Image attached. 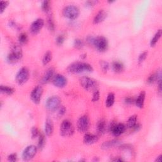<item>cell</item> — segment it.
Here are the masks:
<instances>
[{
  "instance_id": "8",
  "label": "cell",
  "mask_w": 162,
  "mask_h": 162,
  "mask_svg": "<svg viewBox=\"0 0 162 162\" xmlns=\"http://www.w3.org/2000/svg\"><path fill=\"white\" fill-rule=\"evenodd\" d=\"M61 104L60 98L53 96L49 97L46 101V108L49 112H55L60 108Z\"/></svg>"
},
{
  "instance_id": "12",
  "label": "cell",
  "mask_w": 162,
  "mask_h": 162,
  "mask_svg": "<svg viewBox=\"0 0 162 162\" xmlns=\"http://www.w3.org/2000/svg\"><path fill=\"white\" fill-rule=\"evenodd\" d=\"M126 130V126L123 123H114L110 127V131L115 137H119L123 134Z\"/></svg>"
},
{
  "instance_id": "38",
  "label": "cell",
  "mask_w": 162,
  "mask_h": 162,
  "mask_svg": "<svg viewBox=\"0 0 162 162\" xmlns=\"http://www.w3.org/2000/svg\"><path fill=\"white\" fill-rule=\"evenodd\" d=\"M39 130L38 129V128H36L35 127H32L31 129V136L32 139H35L37 137H39Z\"/></svg>"
},
{
  "instance_id": "21",
  "label": "cell",
  "mask_w": 162,
  "mask_h": 162,
  "mask_svg": "<svg viewBox=\"0 0 162 162\" xmlns=\"http://www.w3.org/2000/svg\"><path fill=\"white\" fill-rule=\"evenodd\" d=\"M161 72L158 71L156 73H153V74L151 75L148 78V79H147V83L149 84H152L155 83L156 82H158V80H161Z\"/></svg>"
},
{
  "instance_id": "39",
  "label": "cell",
  "mask_w": 162,
  "mask_h": 162,
  "mask_svg": "<svg viewBox=\"0 0 162 162\" xmlns=\"http://www.w3.org/2000/svg\"><path fill=\"white\" fill-rule=\"evenodd\" d=\"M100 98V91L98 90H96L94 91L93 95V98H92V101L93 102H97Z\"/></svg>"
},
{
  "instance_id": "18",
  "label": "cell",
  "mask_w": 162,
  "mask_h": 162,
  "mask_svg": "<svg viewBox=\"0 0 162 162\" xmlns=\"http://www.w3.org/2000/svg\"><path fill=\"white\" fill-rule=\"evenodd\" d=\"M98 137L96 135L90 133H86L83 138V141L86 144H93L97 143L98 141Z\"/></svg>"
},
{
  "instance_id": "30",
  "label": "cell",
  "mask_w": 162,
  "mask_h": 162,
  "mask_svg": "<svg viewBox=\"0 0 162 162\" xmlns=\"http://www.w3.org/2000/svg\"><path fill=\"white\" fill-rule=\"evenodd\" d=\"M29 38L28 35L26 33L22 32L21 33L19 37V42L20 43V45H25V44L28 42Z\"/></svg>"
},
{
  "instance_id": "6",
  "label": "cell",
  "mask_w": 162,
  "mask_h": 162,
  "mask_svg": "<svg viewBox=\"0 0 162 162\" xmlns=\"http://www.w3.org/2000/svg\"><path fill=\"white\" fill-rule=\"evenodd\" d=\"M100 52H105L108 48V42L103 36H98L94 38L93 45Z\"/></svg>"
},
{
  "instance_id": "43",
  "label": "cell",
  "mask_w": 162,
  "mask_h": 162,
  "mask_svg": "<svg viewBox=\"0 0 162 162\" xmlns=\"http://www.w3.org/2000/svg\"><path fill=\"white\" fill-rule=\"evenodd\" d=\"M97 2H96V1H88V2H86L85 5H86V6L89 7V8H91V7L94 6L96 3H97Z\"/></svg>"
},
{
  "instance_id": "23",
  "label": "cell",
  "mask_w": 162,
  "mask_h": 162,
  "mask_svg": "<svg viewBox=\"0 0 162 162\" xmlns=\"http://www.w3.org/2000/svg\"><path fill=\"white\" fill-rule=\"evenodd\" d=\"M106 123L104 119L100 120L97 124V131L100 134H103L106 130Z\"/></svg>"
},
{
  "instance_id": "17",
  "label": "cell",
  "mask_w": 162,
  "mask_h": 162,
  "mask_svg": "<svg viewBox=\"0 0 162 162\" xmlns=\"http://www.w3.org/2000/svg\"><path fill=\"white\" fill-rule=\"evenodd\" d=\"M54 125L52 120L47 119L45 124V133L47 136H51L53 134Z\"/></svg>"
},
{
  "instance_id": "4",
  "label": "cell",
  "mask_w": 162,
  "mask_h": 162,
  "mask_svg": "<svg viewBox=\"0 0 162 162\" xmlns=\"http://www.w3.org/2000/svg\"><path fill=\"white\" fill-rule=\"evenodd\" d=\"M80 14V10L75 5H69L63 10V16L70 20H75L78 18Z\"/></svg>"
},
{
  "instance_id": "14",
  "label": "cell",
  "mask_w": 162,
  "mask_h": 162,
  "mask_svg": "<svg viewBox=\"0 0 162 162\" xmlns=\"http://www.w3.org/2000/svg\"><path fill=\"white\" fill-rule=\"evenodd\" d=\"M52 83L56 87L63 88L67 84V79L63 75L56 74L54 76Z\"/></svg>"
},
{
  "instance_id": "26",
  "label": "cell",
  "mask_w": 162,
  "mask_h": 162,
  "mask_svg": "<svg viewBox=\"0 0 162 162\" xmlns=\"http://www.w3.org/2000/svg\"><path fill=\"white\" fill-rule=\"evenodd\" d=\"M161 29H159V30L156 32V34L154 35L153 38L151 39L150 46L151 47H153L157 45V42H158V41L161 38Z\"/></svg>"
},
{
  "instance_id": "2",
  "label": "cell",
  "mask_w": 162,
  "mask_h": 162,
  "mask_svg": "<svg viewBox=\"0 0 162 162\" xmlns=\"http://www.w3.org/2000/svg\"><path fill=\"white\" fill-rule=\"evenodd\" d=\"M22 50L20 46L15 45L12 48L10 53L6 57V60L9 63L13 64L19 62L22 58Z\"/></svg>"
},
{
  "instance_id": "36",
  "label": "cell",
  "mask_w": 162,
  "mask_h": 162,
  "mask_svg": "<svg viewBox=\"0 0 162 162\" xmlns=\"http://www.w3.org/2000/svg\"><path fill=\"white\" fill-rule=\"evenodd\" d=\"M65 38L63 35H59L56 39V43L58 46L62 45L65 42Z\"/></svg>"
},
{
  "instance_id": "37",
  "label": "cell",
  "mask_w": 162,
  "mask_h": 162,
  "mask_svg": "<svg viewBox=\"0 0 162 162\" xmlns=\"http://www.w3.org/2000/svg\"><path fill=\"white\" fill-rule=\"evenodd\" d=\"M9 2L6 1H2L0 2V13H2L8 6Z\"/></svg>"
},
{
  "instance_id": "20",
  "label": "cell",
  "mask_w": 162,
  "mask_h": 162,
  "mask_svg": "<svg viewBox=\"0 0 162 162\" xmlns=\"http://www.w3.org/2000/svg\"><path fill=\"white\" fill-rule=\"evenodd\" d=\"M146 99V93L144 91H141L139 94L138 97L135 100L134 103L139 108H143L144 105V101Z\"/></svg>"
},
{
  "instance_id": "7",
  "label": "cell",
  "mask_w": 162,
  "mask_h": 162,
  "mask_svg": "<svg viewBox=\"0 0 162 162\" xmlns=\"http://www.w3.org/2000/svg\"><path fill=\"white\" fill-rule=\"evenodd\" d=\"M29 77H30V73H29V69L26 67H22L17 72L15 80L19 85L22 86L27 82Z\"/></svg>"
},
{
  "instance_id": "27",
  "label": "cell",
  "mask_w": 162,
  "mask_h": 162,
  "mask_svg": "<svg viewBox=\"0 0 162 162\" xmlns=\"http://www.w3.org/2000/svg\"><path fill=\"white\" fill-rule=\"evenodd\" d=\"M0 90H1L2 93L7 94V95H12L15 92V89L12 87H9L8 86H3V85L1 86Z\"/></svg>"
},
{
  "instance_id": "16",
  "label": "cell",
  "mask_w": 162,
  "mask_h": 162,
  "mask_svg": "<svg viewBox=\"0 0 162 162\" xmlns=\"http://www.w3.org/2000/svg\"><path fill=\"white\" fill-rule=\"evenodd\" d=\"M122 142L118 139L110 140V141H105L101 145V148L103 150H108L112 148H115L116 146H120Z\"/></svg>"
},
{
  "instance_id": "45",
  "label": "cell",
  "mask_w": 162,
  "mask_h": 162,
  "mask_svg": "<svg viewBox=\"0 0 162 162\" xmlns=\"http://www.w3.org/2000/svg\"><path fill=\"white\" fill-rule=\"evenodd\" d=\"M113 161H123L124 160L120 157H115L114 159L112 160Z\"/></svg>"
},
{
  "instance_id": "15",
  "label": "cell",
  "mask_w": 162,
  "mask_h": 162,
  "mask_svg": "<svg viewBox=\"0 0 162 162\" xmlns=\"http://www.w3.org/2000/svg\"><path fill=\"white\" fill-rule=\"evenodd\" d=\"M54 73H55V69L52 67L49 68L45 72V75L43 76L41 80V83L42 84H46L49 83L51 80H53L54 77Z\"/></svg>"
},
{
  "instance_id": "40",
  "label": "cell",
  "mask_w": 162,
  "mask_h": 162,
  "mask_svg": "<svg viewBox=\"0 0 162 162\" xmlns=\"http://www.w3.org/2000/svg\"><path fill=\"white\" fill-rule=\"evenodd\" d=\"M18 157H17V154L16 153H12L8 157V160L9 161L12 162H15L17 161Z\"/></svg>"
},
{
  "instance_id": "3",
  "label": "cell",
  "mask_w": 162,
  "mask_h": 162,
  "mask_svg": "<svg viewBox=\"0 0 162 162\" xmlns=\"http://www.w3.org/2000/svg\"><path fill=\"white\" fill-rule=\"evenodd\" d=\"M60 134L63 137H70L74 133V127L73 124L68 119L62 121L60 127Z\"/></svg>"
},
{
  "instance_id": "9",
  "label": "cell",
  "mask_w": 162,
  "mask_h": 162,
  "mask_svg": "<svg viewBox=\"0 0 162 162\" xmlns=\"http://www.w3.org/2000/svg\"><path fill=\"white\" fill-rule=\"evenodd\" d=\"M90 126V120L89 117L87 115H83L82 116H80L77 123V130L80 132H86L87 130L89 129Z\"/></svg>"
},
{
  "instance_id": "24",
  "label": "cell",
  "mask_w": 162,
  "mask_h": 162,
  "mask_svg": "<svg viewBox=\"0 0 162 162\" xmlns=\"http://www.w3.org/2000/svg\"><path fill=\"white\" fill-rule=\"evenodd\" d=\"M137 124V116L132 115L127 120V127L129 129H133Z\"/></svg>"
},
{
  "instance_id": "1",
  "label": "cell",
  "mask_w": 162,
  "mask_h": 162,
  "mask_svg": "<svg viewBox=\"0 0 162 162\" xmlns=\"http://www.w3.org/2000/svg\"><path fill=\"white\" fill-rule=\"evenodd\" d=\"M67 71L70 73H81L86 72H92L93 67L92 65L85 62H75L70 65Z\"/></svg>"
},
{
  "instance_id": "22",
  "label": "cell",
  "mask_w": 162,
  "mask_h": 162,
  "mask_svg": "<svg viewBox=\"0 0 162 162\" xmlns=\"http://www.w3.org/2000/svg\"><path fill=\"white\" fill-rule=\"evenodd\" d=\"M112 68L114 72L119 73L123 71L124 70V65L123 64L119 62V61H115L112 63Z\"/></svg>"
},
{
  "instance_id": "11",
  "label": "cell",
  "mask_w": 162,
  "mask_h": 162,
  "mask_svg": "<svg viewBox=\"0 0 162 162\" xmlns=\"http://www.w3.org/2000/svg\"><path fill=\"white\" fill-rule=\"evenodd\" d=\"M43 94V88L41 86H38L34 88L31 93V99L34 104H39Z\"/></svg>"
},
{
  "instance_id": "19",
  "label": "cell",
  "mask_w": 162,
  "mask_h": 162,
  "mask_svg": "<svg viewBox=\"0 0 162 162\" xmlns=\"http://www.w3.org/2000/svg\"><path fill=\"white\" fill-rule=\"evenodd\" d=\"M107 17V13L104 10H101L94 18L93 23L94 24H98L103 22Z\"/></svg>"
},
{
  "instance_id": "35",
  "label": "cell",
  "mask_w": 162,
  "mask_h": 162,
  "mask_svg": "<svg viewBox=\"0 0 162 162\" xmlns=\"http://www.w3.org/2000/svg\"><path fill=\"white\" fill-rule=\"evenodd\" d=\"M147 56H148V52H147V51H144V52L140 54L138 58V63L139 64H141L142 63H143L146 59Z\"/></svg>"
},
{
  "instance_id": "10",
  "label": "cell",
  "mask_w": 162,
  "mask_h": 162,
  "mask_svg": "<svg viewBox=\"0 0 162 162\" xmlns=\"http://www.w3.org/2000/svg\"><path fill=\"white\" fill-rule=\"evenodd\" d=\"M38 146L29 145L27 146L22 153V159L24 161H29L34 158L38 151Z\"/></svg>"
},
{
  "instance_id": "25",
  "label": "cell",
  "mask_w": 162,
  "mask_h": 162,
  "mask_svg": "<svg viewBox=\"0 0 162 162\" xmlns=\"http://www.w3.org/2000/svg\"><path fill=\"white\" fill-rule=\"evenodd\" d=\"M115 96L113 93H110L108 94L107 98L105 101V105L107 108H110L112 107L114 103H115Z\"/></svg>"
},
{
  "instance_id": "29",
  "label": "cell",
  "mask_w": 162,
  "mask_h": 162,
  "mask_svg": "<svg viewBox=\"0 0 162 162\" xmlns=\"http://www.w3.org/2000/svg\"><path fill=\"white\" fill-rule=\"evenodd\" d=\"M46 144V139L45 136L42 134H39V139L38 143V148L39 150H42L45 147Z\"/></svg>"
},
{
  "instance_id": "34",
  "label": "cell",
  "mask_w": 162,
  "mask_h": 162,
  "mask_svg": "<svg viewBox=\"0 0 162 162\" xmlns=\"http://www.w3.org/2000/svg\"><path fill=\"white\" fill-rule=\"evenodd\" d=\"M100 67L101 70L103 72H107L110 69V65L108 62L105 61H101L100 62Z\"/></svg>"
},
{
  "instance_id": "41",
  "label": "cell",
  "mask_w": 162,
  "mask_h": 162,
  "mask_svg": "<svg viewBox=\"0 0 162 162\" xmlns=\"http://www.w3.org/2000/svg\"><path fill=\"white\" fill-rule=\"evenodd\" d=\"M58 115L59 116H63L65 113H66V108L63 106H60V108L58 109Z\"/></svg>"
},
{
  "instance_id": "44",
  "label": "cell",
  "mask_w": 162,
  "mask_h": 162,
  "mask_svg": "<svg viewBox=\"0 0 162 162\" xmlns=\"http://www.w3.org/2000/svg\"><path fill=\"white\" fill-rule=\"evenodd\" d=\"M94 37L93 36H89L87 37V42H88V44H89L91 45H93V42H94Z\"/></svg>"
},
{
  "instance_id": "5",
  "label": "cell",
  "mask_w": 162,
  "mask_h": 162,
  "mask_svg": "<svg viewBox=\"0 0 162 162\" xmlns=\"http://www.w3.org/2000/svg\"><path fill=\"white\" fill-rule=\"evenodd\" d=\"M79 83L83 88L87 91H92L96 88V81L88 77H82L79 79Z\"/></svg>"
},
{
  "instance_id": "28",
  "label": "cell",
  "mask_w": 162,
  "mask_h": 162,
  "mask_svg": "<svg viewBox=\"0 0 162 162\" xmlns=\"http://www.w3.org/2000/svg\"><path fill=\"white\" fill-rule=\"evenodd\" d=\"M52 58H53L52 53H51L49 51H47V52L42 57V64L44 65H48L51 61V60H52Z\"/></svg>"
},
{
  "instance_id": "33",
  "label": "cell",
  "mask_w": 162,
  "mask_h": 162,
  "mask_svg": "<svg viewBox=\"0 0 162 162\" xmlns=\"http://www.w3.org/2000/svg\"><path fill=\"white\" fill-rule=\"evenodd\" d=\"M84 46V41L80 39H76L73 42V46H74L77 49H82Z\"/></svg>"
},
{
  "instance_id": "42",
  "label": "cell",
  "mask_w": 162,
  "mask_h": 162,
  "mask_svg": "<svg viewBox=\"0 0 162 162\" xmlns=\"http://www.w3.org/2000/svg\"><path fill=\"white\" fill-rule=\"evenodd\" d=\"M124 101L127 105H132L135 103V100L132 97H127L125 98Z\"/></svg>"
},
{
  "instance_id": "13",
  "label": "cell",
  "mask_w": 162,
  "mask_h": 162,
  "mask_svg": "<svg viewBox=\"0 0 162 162\" xmlns=\"http://www.w3.org/2000/svg\"><path fill=\"white\" fill-rule=\"evenodd\" d=\"M44 25H45V21L42 19H38L34 20L29 28L30 32L33 34L35 35L38 34L42 29Z\"/></svg>"
},
{
  "instance_id": "46",
  "label": "cell",
  "mask_w": 162,
  "mask_h": 162,
  "mask_svg": "<svg viewBox=\"0 0 162 162\" xmlns=\"http://www.w3.org/2000/svg\"><path fill=\"white\" fill-rule=\"evenodd\" d=\"M155 161H161V155H160L159 157H158Z\"/></svg>"
},
{
  "instance_id": "31",
  "label": "cell",
  "mask_w": 162,
  "mask_h": 162,
  "mask_svg": "<svg viewBox=\"0 0 162 162\" xmlns=\"http://www.w3.org/2000/svg\"><path fill=\"white\" fill-rule=\"evenodd\" d=\"M47 25H48V28L49 30L51 32H53L55 31V23L53 19L51 16H49L48 18V21H47Z\"/></svg>"
},
{
  "instance_id": "32",
  "label": "cell",
  "mask_w": 162,
  "mask_h": 162,
  "mask_svg": "<svg viewBox=\"0 0 162 162\" xmlns=\"http://www.w3.org/2000/svg\"><path fill=\"white\" fill-rule=\"evenodd\" d=\"M41 8L43 12L45 13H49L50 12V2L49 1H44L42 2L41 4Z\"/></svg>"
}]
</instances>
